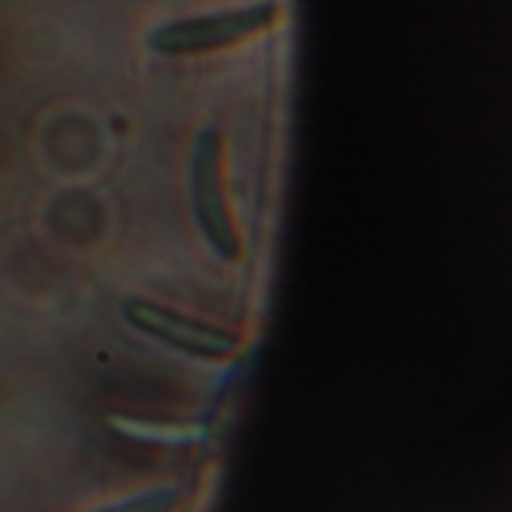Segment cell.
Instances as JSON below:
<instances>
[{"mask_svg":"<svg viewBox=\"0 0 512 512\" xmlns=\"http://www.w3.org/2000/svg\"><path fill=\"white\" fill-rule=\"evenodd\" d=\"M189 186H192V210H195V219H198L204 240L213 246V252L219 258L237 261L243 255V240H240V231L234 225V213L228 207L225 141L216 129H204L195 138Z\"/></svg>","mask_w":512,"mask_h":512,"instance_id":"cell-1","label":"cell"},{"mask_svg":"<svg viewBox=\"0 0 512 512\" xmlns=\"http://www.w3.org/2000/svg\"><path fill=\"white\" fill-rule=\"evenodd\" d=\"M180 507H183V492L156 489V492H147V495H138V498H129V501H120L114 507L96 512H177Z\"/></svg>","mask_w":512,"mask_h":512,"instance_id":"cell-4","label":"cell"},{"mask_svg":"<svg viewBox=\"0 0 512 512\" xmlns=\"http://www.w3.org/2000/svg\"><path fill=\"white\" fill-rule=\"evenodd\" d=\"M123 315L144 336H150V339H156L174 351H183L189 357L231 360L240 348L237 333L216 327V324H207V321H198V318H189L183 312H174L168 306H159V303H150L141 297L126 300Z\"/></svg>","mask_w":512,"mask_h":512,"instance_id":"cell-3","label":"cell"},{"mask_svg":"<svg viewBox=\"0 0 512 512\" xmlns=\"http://www.w3.org/2000/svg\"><path fill=\"white\" fill-rule=\"evenodd\" d=\"M279 6L276 3H255L195 18H180L171 24H162L150 33V48L165 57H192L207 54L219 48L240 45L258 33H264L270 24H276Z\"/></svg>","mask_w":512,"mask_h":512,"instance_id":"cell-2","label":"cell"}]
</instances>
